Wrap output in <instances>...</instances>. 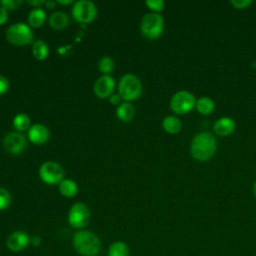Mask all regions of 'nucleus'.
I'll return each mask as SVG.
<instances>
[{"label":"nucleus","instance_id":"11","mask_svg":"<svg viewBox=\"0 0 256 256\" xmlns=\"http://www.w3.org/2000/svg\"><path fill=\"white\" fill-rule=\"evenodd\" d=\"M31 236L22 230H16L10 233L6 238V246L13 253H19L30 245Z\"/></svg>","mask_w":256,"mask_h":256},{"label":"nucleus","instance_id":"22","mask_svg":"<svg viewBox=\"0 0 256 256\" xmlns=\"http://www.w3.org/2000/svg\"><path fill=\"white\" fill-rule=\"evenodd\" d=\"M31 120L30 117L25 113H18L15 115L13 119V127L17 132L22 133L23 131H28V129L31 127L30 125Z\"/></svg>","mask_w":256,"mask_h":256},{"label":"nucleus","instance_id":"24","mask_svg":"<svg viewBox=\"0 0 256 256\" xmlns=\"http://www.w3.org/2000/svg\"><path fill=\"white\" fill-rule=\"evenodd\" d=\"M215 104L212 99L209 97H201L197 102H196V108L197 110L204 115L210 114L214 110Z\"/></svg>","mask_w":256,"mask_h":256},{"label":"nucleus","instance_id":"21","mask_svg":"<svg viewBox=\"0 0 256 256\" xmlns=\"http://www.w3.org/2000/svg\"><path fill=\"white\" fill-rule=\"evenodd\" d=\"M49 53V47L43 40H35L32 44V54L37 60L46 59Z\"/></svg>","mask_w":256,"mask_h":256},{"label":"nucleus","instance_id":"1","mask_svg":"<svg viewBox=\"0 0 256 256\" xmlns=\"http://www.w3.org/2000/svg\"><path fill=\"white\" fill-rule=\"evenodd\" d=\"M74 250L81 256H96L101 250L100 238L92 231L77 230L72 237Z\"/></svg>","mask_w":256,"mask_h":256},{"label":"nucleus","instance_id":"25","mask_svg":"<svg viewBox=\"0 0 256 256\" xmlns=\"http://www.w3.org/2000/svg\"><path fill=\"white\" fill-rule=\"evenodd\" d=\"M12 202V197L9 191L5 188L0 187V211L6 210L9 208Z\"/></svg>","mask_w":256,"mask_h":256},{"label":"nucleus","instance_id":"6","mask_svg":"<svg viewBox=\"0 0 256 256\" xmlns=\"http://www.w3.org/2000/svg\"><path fill=\"white\" fill-rule=\"evenodd\" d=\"M67 219L71 227L82 230L90 222V210L85 203L76 202L69 209Z\"/></svg>","mask_w":256,"mask_h":256},{"label":"nucleus","instance_id":"28","mask_svg":"<svg viewBox=\"0 0 256 256\" xmlns=\"http://www.w3.org/2000/svg\"><path fill=\"white\" fill-rule=\"evenodd\" d=\"M9 81L5 76L0 75V95L5 94L9 89Z\"/></svg>","mask_w":256,"mask_h":256},{"label":"nucleus","instance_id":"30","mask_svg":"<svg viewBox=\"0 0 256 256\" xmlns=\"http://www.w3.org/2000/svg\"><path fill=\"white\" fill-rule=\"evenodd\" d=\"M109 102L113 105V106H119L122 103V98L120 97L119 94H112L109 97Z\"/></svg>","mask_w":256,"mask_h":256},{"label":"nucleus","instance_id":"7","mask_svg":"<svg viewBox=\"0 0 256 256\" xmlns=\"http://www.w3.org/2000/svg\"><path fill=\"white\" fill-rule=\"evenodd\" d=\"M71 13L76 21L87 24L93 22L96 19L98 10L92 1L79 0L73 4Z\"/></svg>","mask_w":256,"mask_h":256},{"label":"nucleus","instance_id":"17","mask_svg":"<svg viewBox=\"0 0 256 256\" xmlns=\"http://www.w3.org/2000/svg\"><path fill=\"white\" fill-rule=\"evenodd\" d=\"M28 25L33 28H39L43 26L46 21V12L43 8H33L28 15Z\"/></svg>","mask_w":256,"mask_h":256},{"label":"nucleus","instance_id":"20","mask_svg":"<svg viewBox=\"0 0 256 256\" xmlns=\"http://www.w3.org/2000/svg\"><path fill=\"white\" fill-rule=\"evenodd\" d=\"M162 126L166 132L171 134H176L181 130L182 123L179 118H177L176 116L170 115V116H166L163 119Z\"/></svg>","mask_w":256,"mask_h":256},{"label":"nucleus","instance_id":"14","mask_svg":"<svg viewBox=\"0 0 256 256\" xmlns=\"http://www.w3.org/2000/svg\"><path fill=\"white\" fill-rule=\"evenodd\" d=\"M235 129V122L230 117H221L214 123V131L220 136H227Z\"/></svg>","mask_w":256,"mask_h":256},{"label":"nucleus","instance_id":"9","mask_svg":"<svg viewBox=\"0 0 256 256\" xmlns=\"http://www.w3.org/2000/svg\"><path fill=\"white\" fill-rule=\"evenodd\" d=\"M194 105H196V102L193 94L184 90L176 92L170 100V107L177 114L188 113Z\"/></svg>","mask_w":256,"mask_h":256},{"label":"nucleus","instance_id":"2","mask_svg":"<svg viewBox=\"0 0 256 256\" xmlns=\"http://www.w3.org/2000/svg\"><path fill=\"white\" fill-rule=\"evenodd\" d=\"M217 149L215 137L209 132H200L192 140L190 151L192 156L200 161L210 159Z\"/></svg>","mask_w":256,"mask_h":256},{"label":"nucleus","instance_id":"8","mask_svg":"<svg viewBox=\"0 0 256 256\" xmlns=\"http://www.w3.org/2000/svg\"><path fill=\"white\" fill-rule=\"evenodd\" d=\"M39 177L47 185H59L64 179V170L57 162L47 161L40 166Z\"/></svg>","mask_w":256,"mask_h":256},{"label":"nucleus","instance_id":"10","mask_svg":"<svg viewBox=\"0 0 256 256\" xmlns=\"http://www.w3.org/2000/svg\"><path fill=\"white\" fill-rule=\"evenodd\" d=\"M4 149L12 155H19L27 147V137L20 132H9L3 138Z\"/></svg>","mask_w":256,"mask_h":256},{"label":"nucleus","instance_id":"36","mask_svg":"<svg viewBox=\"0 0 256 256\" xmlns=\"http://www.w3.org/2000/svg\"><path fill=\"white\" fill-rule=\"evenodd\" d=\"M253 192H254V195L256 197V181L254 182V185H253Z\"/></svg>","mask_w":256,"mask_h":256},{"label":"nucleus","instance_id":"16","mask_svg":"<svg viewBox=\"0 0 256 256\" xmlns=\"http://www.w3.org/2000/svg\"><path fill=\"white\" fill-rule=\"evenodd\" d=\"M116 116L123 122H130L135 116V107L130 102H122L116 108Z\"/></svg>","mask_w":256,"mask_h":256},{"label":"nucleus","instance_id":"5","mask_svg":"<svg viewBox=\"0 0 256 256\" xmlns=\"http://www.w3.org/2000/svg\"><path fill=\"white\" fill-rule=\"evenodd\" d=\"M140 29L142 34L148 39H157L164 30V18L159 13L150 12L143 16Z\"/></svg>","mask_w":256,"mask_h":256},{"label":"nucleus","instance_id":"3","mask_svg":"<svg viewBox=\"0 0 256 256\" xmlns=\"http://www.w3.org/2000/svg\"><path fill=\"white\" fill-rule=\"evenodd\" d=\"M118 94L124 102L135 101L142 94V83L140 79L133 74L123 75L118 84Z\"/></svg>","mask_w":256,"mask_h":256},{"label":"nucleus","instance_id":"18","mask_svg":"<svg viewBox=\"0 0 256 256\" xmlns=\"http://www.w3.org/2000/svg\"><path fill=\"white\" fill-rule=\"evenodd\" d=\"M59 192L64 197L72 198L78 193V185L72 179H63L59 184Z\"/></svg>","mask_w":256,"mask_h":256},{"label":"nucleus","instance_id":"31","mask_svg":"<svg viewBox=\"0 0 256 256\" xmlns=\"http://www.w3.org/2000/svg\"><path fill=\"white\" fill-rule=\"evenodd\" d=\"M8 20V11L0 6V26L5 24Z\"/></svg>","mask_w":256,"mask_h":256},{"label":"nucleus","instance_id":"4","mask_svg":"<svg viewBox=\"0 0 256 256\" xmlns=\"http://www.w3.org/2000/svg\"><path fill=\"white\" fill-rule=\"evenodd\" d=\"M6 39L16 46H26L34 43V34L31 27L23 22L15 23L6 30Z\"/></svg>","mask_w":256,"mask_h":256},{"label":"nucleus","instance_id":"26","mask_svg":"<svg viewBox=\"0 0 256 256\" xmlns=\"http://www.w3.org/2000/svg\"><path fill=\"white\" fill-rule=\"evenodd\" d=\"M23 1L22 0H1V7L8 10H16L21 7Z\"/></svg>","mask_w":256,"mask_h":256},{"label":"nucleus","instance_id":"12","mask_svg":"<svg viewBox=\"0 0 256 256\" xmlns=\"http://www.w3.org/2000/svg\"><path fill=\"white\" fill-rule=\"evenodd\" d=\"M94 93L100 99H107L114 94L115 80L110 75L100 76L94 83Z\"/></svg>","mask_w":256,"mask_h":256},{"label":"nucleus","instance_id":"32","mask_svg":"<svg viewBox=\"0 0 256 256\" xmlns=\"http://www.w3.org/2000/svg\"><path fill=\"white\" fill-rule=\"evenodd\" d=\"M42 243V238L38 235H34L30 238V245L34 246V247H39Z\"/></svg>","mask_w":256,"mask_h":256},{"label":"nucleus","instance_id":"35","mask_svg":"<svg viewBox=\"0 0 256 256\" xmlns=\"http://www.w3.org/2000/svg\"><path fill=\"white\" fill-rule=\"evenodd\" d=\"M60 5H69V4H74L75 2L72 0H57L56 1Z\"/></svg>","mask_w":256,"mask_h":256},{"label":"nucleus","instance_id":"15","mask_svg":"<svg viewBox=\"0 0 256 256\" xmlns=\"http://www.w3.org/2000/svg\"><path fill=\"white\" fill-rule=\"evenodd\" d=\"M69 17L65 12L57 11L50 15L48 19V23L50 27L55 30H62L69 25Z\"/></svg>","mask_w":256,"mask_h":256},{"label":"nucleus","instance_id":"13","mask_svg":"<svg viewBox=\"0 0 256 256\" xmlns=\"http://www.w3.org/2000/svg\"><path fill=\"white\" fill-rule=\"evenodd\" d=\"M50 137V132L48 128L43 124H34L27 131L28 140L36 145L45 144Z\"/></svg>","mask_w":256,"mask_h":256},{"label":"nucleus","instance_id":"34","mask_svg":"<svg viewBox=\"0 0 256 256\" xmlns=\"http://www.w3.org/2000/svg\"><path fill=\"white\" fill-rule=\"evenodd\" d=\"M56 4L57 2L56 1H52V0H48V1H45V6L47 9H55L56 8Z\"/></svg>","mask_w":256,"mask_h":256},{"label":"nucleus","instance_id":"19","mask_svg":"<svg viewBox=\"0 0 256 256\" xmlns=\"http://www.w3.org/2000/svg\"><path fill=\"white\" fill-rule=\"evenodd\" d=\"M130 249L128 245L123 241H114L110 244L107 252V256H129Z\"/></svg>","mask_w":256,"mask_h":256},{"label":"nucleus","instance_id":"33","mask_svg":"<svg viewBox=\"0 0 256 256\" xmlns=\"http://www.w3.org/2000/svg\"><path fill=\"white\" fill-rule=\"evenodd\" d=\"M27 3L31 6H34V8H39L45 4V1L44 0H34V1H27Z\"/></svg>","mask_w":256,"mask_h":256},{"label":"nucleus","instance_id":"23","mask_svg":"<svg viewBox=\"0 0 256 256\" xmlns=\"http://www.w3.org/2000/svg\"><path fill=\"white\" fill-rule=\"evenodd\" d=\"M98 69L103 75H110L115 69V62L109 56H103L98 62Z\"/></svg>","mask_w":256,"mask_h":256},{"label":"nucleus","instance_id":"29","mask_svg":"<svg viewBox=\"0 0 256 256\" xmlns=\"http://www.w3.org/2000/svg\"><path fill=\"white\" fill-rule=\"evenodd\" d=\"M252 3L251 0H231V4L238 9H243Z\"/></svg>","mask_w":256,"mask_h":256},{"label":"nucleus","instance_id":"27","mask_svg":"<svg viewBox=\"0 0 256 256\" xmlns=\"http://www.w3.org/2000/svg\"><path fill=\"white\" fill-rule=\"evenodd\" d=\"M146 6L152 10L154 13H158L164 9L165 3L162 0H147L145 2Z\"/></svg>","mask_w":256,"mask_h":256}]
</instances>
